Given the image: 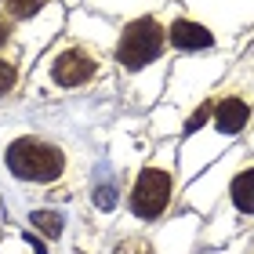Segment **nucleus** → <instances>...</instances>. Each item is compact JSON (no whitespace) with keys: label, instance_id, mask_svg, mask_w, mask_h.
Listing matches in <instances>:
<instances>
[{"label":"nucleus","instance_id":"obj_1","mask_svg":"<svg viewBox=\"0 0 254 254\" xmlns=\"http://www.w3.org/2000/svg\"><path fill=\"white\" fill-rule=\"evenodd\" d=\"M7 167L22 182H55L65 167V156L59 145L40 142V138H18L7 145Z\"/></svg>","mask_w":254,"mask_h":254},{"label":"nucleus","instance_id":"obj_2","mask_svg":"<svg viewBox=\"0 0 254 254\" xmlns=\"http://www.w3.org/2000/svg\"><path fill=\"white\" fill-rule=\"evenodd\" d=\"M164 40H167V33L160 29L156 18H134L131 26L120 33L117 62H120L124 69H131V73H138V69H145L149 62L160 59V51H164Z\"/></svg>","mask_w":254,"mask_h":254},{"label":"nucleus","instance_id":"obj_3","mask_svg":"<svg viewBox=\"0 0 254 254\" xmlns=\"http://www.w3.org/2000/svg\"><path fill=\"white\" fill-rule=\"evenodd\" d=\"M171 203V175L160 167H145L134 182V192H131V211L145 222H153L167 211Z\"/></svg>","mask_w":254,"mask_h":254},{"label":"nucleus","instance_id":"obj_4","mask_svg":"<svg viewBox=\"0 0 254 254\" xmlns=\"http://www.w3.org/2000/svg\"><path fill=\"white\" fill-rule=\"evenodd\" d=\"M51 76H55V84H62V87L87 84V80L95 76V62H91V55L69 48V51H62L59 59L51 62Z\"/></svg>","mask_w":254,"mask_h":254},{"label":"nucleus","instance_id":"obj_5","mask_svg":"<svg viewBox=\"0 0 254 254\" xmlns=\"http://www.w3.org/2000/svg\"><path fill=\"white\" fill-rule=\"evenodd\" d=\"M167 40L175 44V48H182V51H203V48H211V44H214V33H207L203 26H196V22L178 18L175 26H171Z\"/></svg>","mask_w":254,"mask_h":254},{"label":"nucleus","instance_id":"obj_6","mask_svg":"<svg viewBox=\"0 0 254 254\" xmlns=\"http://www.w3.org/2000/svg\"><path fill=\"white\" fill-rule=\"evenodd\" d=\"M251 120V109H247V102L244 98H225V102H218V109H214V124H218V131L222 134H236V131H244Z\"/></svg>","mask_w":254,"mask_h":254},{"label":"nucleus","instance_id":"obj_7","mask_svg":"<svg viewBox=\"0 0 254 254\" xmlns=\"http://www.w3.org/2000/svg\"><path fill=\"white\" fill-rule=\"evenodd\" d=\"M233 203H236V211L254 214V167L240 171V175L233 178Z\"/></svg>","mask_w":254,"mask_h":254},{"label":"nucleus","instance_id":"obj_8","mask_svg":"<svg viewBox=\"0 0 254 254\" xmlns=\"http://www.w3.org/2000/svg\"><path fill=\"white\" fill-rule=\"evenodd\" d=\"M33 225L44 236H62V214H55V211H37L33 214Z\"/></svg>","mask_w":254,"mask_h":254},{"label":"nucleus","instance_id":"obj_9","mask_svg":"<svg viewBox=\"0 0 254 254\" xmlns=\"http://www.w3.org/2000/svg\"><path fill=\"white\" fill-rule=\"evenodd\" d=\"M40 4L44 0H4V11L11 18H33L40 11Z\"/></svg>","mask_w":254,"mask_h":254},{"label":"nucleus","instance_id":"obj_10","mask_svg":"<svg viewBox=\"0 0 254 254\" xmlns=\"http://www.w3.org/2000/svg\"><path fill=\"white\" fill-rule=\"evenodd\" d=\"M211 113H214V102H203V106H200V109H196L192 117H189V124H186V134L200 131V127L207 124V117H211Z\"/></svg>","mask_w":254,"mask_h":254},{"label":"nucleus","instance_id":"obj_11","mask_svg":"<svg viewBox=\"0 0 254 254\" xmlns=\"http://www.w3.org/2000/svg\"><path fill=\"white\" fill-rule=\"evenodd\" d=\"M15 80H18L15 65H11V62H0V95H7V91L15 87Z\"/></svg>","mask_w":254,"mask_h":254},{"label":"nucleus","instance_id":"obj_12","mask_svg":"<svg viewBox=\"0 0 254 254\" xmlns=\"http://www.w3.org/2000/svg\"><path fill=\"white\" fill-rule=\"evenodd\" d=\"M113 200H117V196H113V189H109V186L95 192V203L102 207V211H113Z\"/></svg>","mask_w":254,"mask_h":254},{"label":"nucleus","instance_id":"obj_13","mask_svg":"<svg viewBox=\"0 0 254 254\" xmlns=\"http://www.w3.org/2000/svg\"><path fill=\"white\" fill-rule=\"evenodd\" d=\"M4 44H7V26L0 22V48H4Z\"/></svg>","mask_w":254,"mask_h":254}]
</instances>
